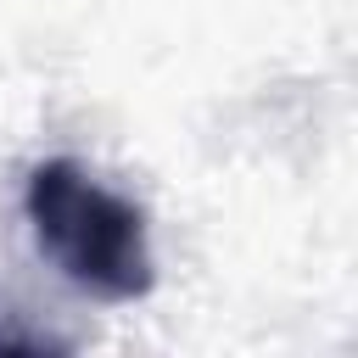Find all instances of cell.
Segmentation results:
<instances>
[{
  "label": "cell",
  "mask_w": 358,
  "mask_h": 358,
  "mask_svg": "<svg viewBox=\"0 0 358 358\" xmlns=\"http://www.w3.org/2000/svg\"><path fill=\"white\" fill-rule=\"evenodd\" d=\"M22 207H28L39 252L62 268L67 285H78L101 302H134L157 285L145 213L129 196L90 179L78 162H67V157L39 162L28 173Z\"/></svg>",
  "instance_id": "cell-1"
}]
</instances>
